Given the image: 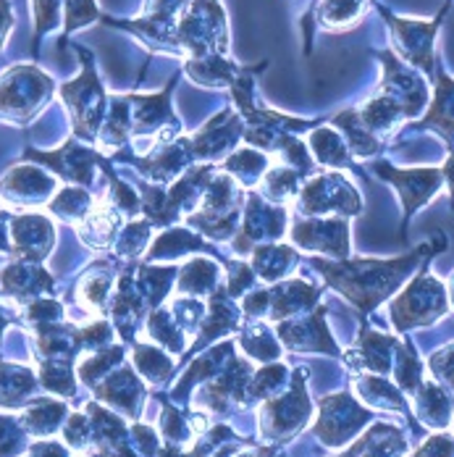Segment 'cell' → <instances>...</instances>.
<instances>
[{"mask_svg":"<svg viewBox=\"0 0 454 457\" xmlns=\"http://www.w3.org/2000/svg\"><path fill=\"white\" fill-rule=\"evenodd\" d=\"M433 245H423L412 250L409 255L394 258V261H323V258H310L308 263L318 269L320 276L342 292L350 303L358 305V311L367 316L373 308H378L384 300L394 295L408 281L417 263L431 255Z\"/></svg>","mask_w":454,"mask_h":457,"instance_id":"1","label":"cell"},{"mask_svg":"<svg viewBox=\"0 0 454 457\" xmlns=\"http://www.w3.org/2000/svg\"><path fill=\"white\" fill-rule=\"evenodd\" d=\"M286 224H289V213H286L284 205H273L263 195L250 189L244 195L242 221H239V228H236V234L231 239L234 253L247 255L258 245L278 242L281 237H286Z\"/></svg>","mask_w":454,"mask_h":457,"instance_id":"2","label":"cell"},{"mask_svg":"<svg viewBox=\"0 0 454 457\" xmlns=\"http://www.w3.org/2000/svg\"><path fill=\"white\" fill-rule=\"evenodd\" d=\"M389 311L400 331L433 323L447 313V287L436 276L420 271L409 281L408 289L392 303Z\"/></svg>","mask_w":454,"mask_h":457,"instance_id":"3","label":"cell"},{"mask_svg":"<svg viewBox=\"0 0 454 457\" xmlns=\"http://www.w3.org/2000/svg\"><path fill=\"white\" fill-rule=\"evenodd\" d=\"M297 208L308 219H318L326 213H342V216H358L363 211V200L358 189L336 171H326L313 177L297 192Z\"/></svg>","mask_w":454,"mask_h":457,"instance_id":"4","label":"cell"},{"mask_svg":"<svg viewBox=\"0 0 454 457\" xmlns=\"http://www.w3.org/2000/svg\"><path fill=\"white\" fill-rule=\"evenodd\" d=\"M292 242L305 253H320L331 261L350 258V224L336 216H318V219H300L289 228Z\"/></svg>","mask_w":454,"mask_h":457,"instance_id":"5","label":"cell"},{"mask_svg":"<svg viewBox=\"0 0 454 457\" xmlns=\"http://www.w3.org/2000/svg\"><path fill=\"white\" fill-rule=\"evenodd\" d=\"M444 13H447V8L433 21H409V19H397L384 11L389 27L394 32V43H397L400 55L428 74L433 71V37H436V29L442 27Z\"/></svg>","mask_w":454,"mask_h":457,"instance_id":"6","label":"cell"},{"mask_svg":"<svg viewBox=\"0 0 454 457\" xmlns=\"http://www.w3.org/2000/svg\"><path fill=\"white\" fill-rule=\"evenodd\" d=\"M376 174L397 187L402 205H405V227L412 219V213L423 208L444 184L442 169H392L389 163H378Z\"/></svg>","mask_w":454,"mask_h":457,"instance_id":"7","label":"cell"},{"mask_svg":"<svg viewBox=\"0 0 454 457\" xmlns=\"http://www.w3.org/2000/svg\"><path fill=\"white\" fill-rule=\"evenodd\" d=\"M85 55V77L77 79L74 85H66L63 87V97L66 103L71 105V113H74V129L82 135V137H97L100 132V113H103V87L92 71V58L82 50Z\"/></svg>","mask_w":454,"mask_h":457,"instance_id":"8","label":"cell"},{"mask_svg":"<svg viewBox=\"0 0 454 457\" xmlns=\"http://www.w3.org/2000/svg\"><path fill=\"white\" fill-rule=\"evenodd\" d=\"M50 95V79L35 69H16L0 87V113L8 119L29 116Z\"/></svg>","mask_w":454,"mask_h":457,"instance_id":"9","label":"cell"},{"mask_svg":"<svg viewBox=\"0 0 454 457\" xmlns=\"http://www.w3.org/2000/svg\"><path fill=\"white\" fill-rule=\"evenodd\" d=\"M381 58H384V69H386V77L381 85L384 95L397 100L405 108L408 119L417 116L428 103V90H425L423 79L417 74H412L409 69H405L392 53H381Z\"/></svg>","mask_w":454,"mask_h":457,"instance_id":"10","label":"cell"},{"mask_svg":"<svg viewBox=\"0 0 454 457\" xmlns=\"http://www.w3.org/2000/svg\"><path fill=\"white\" fill-rule=\"evenodd\" d=\"M239 137H244V127L234 113L227 111V113H219L205 129L197 132V137L192 139V153H194V158L213 163V161L228 155L236 147Z\"/></svg>","mask_w":454,"mask_h":457,"instance_id":"11","label":"cell"},{"mask_svg":"<svg viewBox=\"0 0 454 457\" xmlns=\"http://www.w3.org/2000/svg\"><path fill=\"white\" fill-rule=\"evenodd\" d=\"M367 412H363L352 400H347V395L331 397L323 403V415L320 423L316 426L326 445H342L347 442L344 436H350L360 423H365Z\"/></svg>","mask_w":454,"mask_h":457,"instance_id":"12","label":"cell"},{"mask_svg":"<svg viewBox=\"0 0 454 457\" xmlns=\"http://www.w3.org/2000/svg\"><path fill=\"white\" fill-rule=\"evenodd\" d=\"M11 239H13L11 253H16L24 261H40L50 253L55 231L43 216H19L11 224Z\"/></svg>","mask_w":454,"mask_h":457,"instance_id":"13","label":"cell"},{"mask_svg":"<svg viewBox=\"0 0 454 457\" xmlns=\"http://www.w3.org/2000/svg\"><path fill=\"white\" fill-rule=\"evenodd\" d=\"M278 337L289 350H326V353H339L336 345L331 342L326 323H323V308L305 319H289L278 326Z\"/></svg>","mask_w":454,"mask_h":457,"instance_id":"14","label":"cell"},{"mask_svg":"<svg viewBox=\"0 0 454 457\" xmlns=\"http://www.w3.org/2000/svg\"><path fill=\"white\" fill-rule=\"evenodd\" d=\"M318 295V289L313 284H308L305 278L281 281L273 289H268L271 316L273 319H297V316H302V313H308L313 308Z\"/></svg>","mask_w":454,"mask_h":457,"instance_id":"15","label":"cell"},{"mask_svg":"<svg viewBox=\"0 0 454 457\" xmlns=\"http://www.w3.org/2000/svg\"><path fill=\"white\" fill-rule=\"evenodd\" d=\"M55 182L35 171V169H19V171H11L3 182H0V192L16 203V205H35V203H43L53 195Z\"/></svg>","mask_w":454,"mask_h":457,"instance_id":"16","label":"cell"},{"mask_svg":"<svg viewBox=\"0 0 454 457\" xmlns=\"http://www.w3.org/2000/svg\"><path fill=\"white\" fill-rule=\"evenodd\" d=\"M308 412H310V403H308V397L302 392V378H297L294 395L266 405L263 415H268V434H278V436L292 434L297 426H302Z\"/></svg>","mask_w":454,"mask_h":457,"instance_id":"17","label":"cell"},{"mask_svg":"<svg viewBox=\"0 0 454 457\" xmlns=\"http://www.w3.org/2000/svg\"><path fill=\"white\" fill-rule=\"evenodd\" d=\"M297 266V250L286 247V245H258L250 253V269L255 271L258 278L263 281H281L284 276L289 274Z\"/></svg>","mask_w":454,"mask_h":457,"instance_id":"18","label":"cell"},{"mask_svg":"<svg viewBox=\"0 0 454 457\" xmlns=\"http://www.w3.org/2000/svg\"><path fill=\"white\" fill-rule=\"evenodd\" d=\"M425 129H436L442 137L447 139V147L454 150V79L447 74H439L436 82V97L431 103L428 116L420 121Z\"/></svg>","mask_w":454,"mask_h":457,"instance_id":"19","label":"cell"},{"mask_svg":"<svg viewBox=\"0 0 454 457\" xmlns=\"http://www.w3.org/2000/svg\"><path fill=\"white\" fill-rule=\"evenodd\" d=\"M358 116H360L365 129L376 139L384 137V135H392L408 119L405 108L397 100H392L389 95H381V97H373L370 103H365L363 108L358 111Z\"/></svg>","mask_w":454,"mask_h":457,"instance_id":"20","label":"cell"},{"mask_svg":"<svg viewBox=\"0 0 454 457\" xmlns=\"http://www.w3.org/2000/svg\"><path fill=\"white\" fill-rule=\"evenodd\" d=\"M197 250H210V245L202 237H194L189 228L169 227L161 237L153 239L150 250H147V261L158 263V261H177L186 253H197Z\"/></svg>","mask_w":454,"mask_h":457,"instance_id":"21","label":"cell"},{"mask_svg":"<svg viewBox=\"0 0 454 457\" xmlns=\"http://www.w3.org/2000/svg\"><path fill=\"white\" fill-rule=\"evenodd\" d=\"M268 169H271L268 155H263V153H258L252 147H239L224 161V174L236 177L239 184H242V189H247V192L260 187Z\"/></svg>","mask_w":454,"mask_h":457,"instance_id":"22","label":"cell"},{"mask_svg":"<svg viewBox=\"0 0 454 457\" xmlns=\"http://www.w3.org/2000/svg\"><path fill=\"white\" fill-rule=\"evenodd\" d=\"M221 284V269L210 258H194L189 261L179 274V292L184 297L210 295Z\"/></svg>","mask_w":454,"mask_h":457,"instance_id":"23","label":"cell"},{"mask_svg":"<svg viewBox=\"0 0 454 457\" xmlns=\"http://www.w3.org/2000/svg\"><path fill=\"white\" fill-rule=\"evenodd\" d=\"M310 147L316 153V161L320 166H328V169H347L350 161H352V153H350L347 142L339 137V132L331 129V127L313 129Z\"/></svg>","mask_w":454,"mask_h":457,"instance_id":"24","label":"cell"},{"mask_svg":"<svg viewBox=\"0 0 454 457\" xmlns=\"http://www.w3.org/2000/svg\"><path fill=\"white\" fill-rule=\"evenodd\" d=\"M334 127L344 132V142H347L350 153L358 155V158H370V155H376V153L381 150V142L365 129L360 116H358V111H344V113H339V116L334 119Z\"/></svg>","mask_w":454,"mask_h":457,"instance_id":"25","label":"cell"},{"mask_svg":"<svg viewBox=\"0 0 454 457\" xmlns=\"http://www.w3.org/2000/svg\"><path fill=\"white\" fill-rule=\"evenodd\" d=\"M92 205H95V200H92V195L87 189H82V187H66V189H61L53 197L50 211L58 219L69 221V224H79L90 213Z\"/></svg>","mask_w":454,"mask_h":457,"instance_id":"26","label":"cell"},{"mask_svg":"<svg viewBox=\"0 0 454 457\" xmlns=\"http://www.w3.org/2000/svg\"><path fill=\"white\" fill-rule=\"evenodd\" d=\"M153 237V224L147 219H132L127 227L119 231L116 242H113V255L116 258H139L142 250H147Z\"/></svg>","mask_w":454,"mask_h":457,"instance_id":"27","label":"cell"},{"mask_svg":"<svg viewBox=\"0 0 454 457\" xmlns=\"http://www.w3.org/2000/svg\"><path fill=\"white\" fill-rule=\"evenodd\" d=\"M365 11V0H323L318 8V21L323 27L342 29L355 24Z\"/></svg>","mask_w":454,"mask_h":457,"instance_id":"28","label":"cell"},{"mask_svg":"<svg viewBox=\"0 0 454 457\" xmlns=\"http://www.w3.org/2000/svg\"><path fill=\"white\" fill-rule=\"evenodd\" d=\"M135 363L150 381H163L171 370V361L161 350H150V347H136Z\"/></svg>","mask_w":454,"mask_h":457,"instance_id":"29","label":"cell"},{"mask_svg":"<svg viewBox=\"0 0 454 457\" xmlns=\"http://www.w3.org/2000/svg\"><path fill=\"white\" fill-rule=\"evenodd\" d=\"M255 271L247 266V263H228V271H227V292L228 297H242L244 292H252V287H255Z\"/></svg>","mask_w":454,"mask_h":457,"instance_id":"30","label":"cell"},{"mask_svg":"<svg viewBox=\"0 0 454 457\" xmlns=\"http://www.w3.org/2000/svg\"><path fill=\"white\" fill-rule=\"evenodd\" d=\"M97 16L95 3L92 0H69V19H66V29H77L82 24H87Z\"/></svg>","mask_w":454,"mask_h":457,"instance_id":"31","label":"cell"},{"mask_svg":"<svg viewBox=\"0 0 454 457\" xmlns=\"http://www.w3.org/2000/svg\"><path fill=\"white\" fill-rule=\"evenodd\" d=\"M35 11H37V37L55 24V11H58V0H35Z\"/></svg>","mask_w":454,"mask_h":457,"instance_id":"32","label":"cell"},{"mask_svg":"<svg viewBox=\"0 0 454 457\" xmlns=\"http://www.w3.org/2000/svg\"><path fill=\"white\" fill-rule=\"evenodd\" d=\"M415 457H454V442L450 436H433Z\"/></svg>","mask_w":454,"mask_h":457,"instance_id":"33","label":"cell"},{"mask_svg":"<svg viewBox=\"0 0 454 457\" xmlns=\"http://www.w3.org/2000/svg\"><path fill=\"white\" fill-rule=\"evenodd\" d=\"M431 366H433L436 370H439V373H442L439 378H447V381H450V384L454 386V347H452V350H447L444 355L433 358V361H431Z\"/></svg>","mask_w":454,"mask_h":457,"instance_id":"34","label":"cell"},{"mask_svg":"<svg viewBox=\"0 0 454 457\" xmlns=\"http://www.w3.org/2000/svg\"><path fill=\"white\" fill-rule=\"evenodd\" d=\"M442 174H444V182L450 184V192H452V211H454V150H452V155H450V161L444 163Z\"/></svg>","mask_w":454,"mask_h":457,"instance_id":"35","label":"cell"},{"mask_svg":"<svg viewBox=\"0 0 454 457\" xmlns=\"http://www.w3.org/2000/svg\"><path fill=\"white\" fill-rule=\"evenodd\" d=\"M8 27H11L8 3H5V0H0V43H3V37H5V32H8Z\"/></svg>","mask_w":454,"mask_h":457,"instance_id":"36","label":"cell"},{"mask_svg":"<svg viewBox=\"0 0 454 457\" xmlns=\"http://www.w3.org/2000/svg\"><path fill=\"white\" fill-rule=\"evenodd\" d=\"M450 300H452V305H454V276L450 278Z\"/></svg>","mask_w":454,"mask_h":457,"instance_id":"37","label":"cell"}]
</instances>
